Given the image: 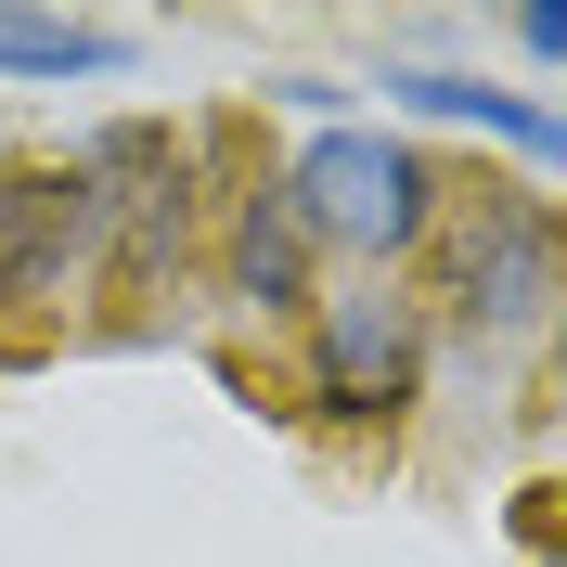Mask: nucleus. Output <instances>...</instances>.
I'll return each mask as SVG.
<instances>
[{"instance_id":"nucleus-6","label":"nucleus","mask_w":567,"mask_h":567,"mask_svg":"<svg viewBox=\"0 0 567 567\" xmlns=\"http://www.w3.org/2000/svg\"><path fill=\"white\" fill-rule=\"evenodd\" d=\"M219 271H233V310L258 322H310V233H297V207H284V168H258L246 194H233V246H219Z\"/></svg>"},{"instance_id":"nucleus-2","label":"nucleus","mask_w":567,"mask_h":567,"mask_svg":"<svg viewBox=\"0 0 567 567\" xmlns=\"http://www.w3.org/2000/svg\"><path fill=\"white\" fill-rule=\"evenodd\" d=\"M78 168L104 181V284H116V310H155L194 271V142L155 130V116H116V130L78 142Z\"/></svg>"},{"instance_id":"nucleus-8","label":"nucleus","mask_w":567,"mask_h":567,"mask_svg":"<svg viewBox=\"0 0 567 567\" xmlns=\"http://www.w3.org/2000/svg\"><path fill=\"white\" fill-rule=\"evenodd\" d=\"M142 39L91 13H0V78H116Z\"/></svg>"},{"instance_id":"nucleus-7","label":"nucleus","mask_w":567,"mask_h":567,"mask_svg":"<svg viewBox=\"0 0 567 567\" xmlns=\"http://www.w3.org/2000/svg\"><path fill=\"white\" fill-rule=\"evenodd\" d=\"M374 91H388V104H413V116H452V130H491V142H516V155H555V142H567L555 104L491 91L477 65H374Z\"/></svg>"},{"instance_id":"nucleus-3","label":"nucleus","mask_w":567,"mask_h":567,"mask_svg":"<svg viewBox=\"0 0 567 567\" xmlns=\"http://www.w3.org/2000/svg\"><path fill=\"white\" fill-rule=\"evenodd\" d=\"M439 297H452L464 336H542L555 322V207L542 194H503L477 181V207L439 219Z\"/></svg>"},{"instance_id":"nucleus-1","label":"nucleus","mask_w":567,"mask_h":567,"mask_svg":"<svg viewBox=\"0 0 567 567\" xmlns=\"http://www.w3.org/2000/svg\"><path fill=\"white\" fill-rule=\"evenodd\" d=\"M284 207H297V233L310 246H349V258H413L439 219H452V181H439V155L400 130H310L297 142V168H284Z\"/></svg>"},{"instance_id":"nucleus-5","label":"nucleus","mask_w":567,"mask_h":567,"mask_svg":"<svg viewBox=\"0 0 567 567\" xmlns=\"http://www.w3.org/2000/svg\"><path fill=\"white\" fill-rule=\"evenodd\" d=\"M104 271V181L78 155L0 168V310H65V284Z\"/></svg>"},{"instance_id":"nucleus-4","label":"nucleus","mask_w":567,"mask_h":567,"mask_svg":"<svg viewBox=\"0 0 567 567\" xmlns=\"http://www.w3.org/2000/svg\"><path fill=\"white\" fill-rule=\"evenodd\" d=\"M310 413L322 425H400L425 400V310L388 297V284H361V297H322L310 310Z\"/></svg>"},{"instance_id":"nucleus-9","label":"nucleus","mask_w":567,"mask_h":567,"mask_svg":"<svg viewBox=\"0 0 567 567\" xmlns=\"http://www.w3.org/2000/svg\"><path fill=\"white\" fill-rule=\"evenodd\" d=\"M516 52H529V65H555V52H567V13H555V0H529V13H516Z\"/></svg>"}]
</instances>
